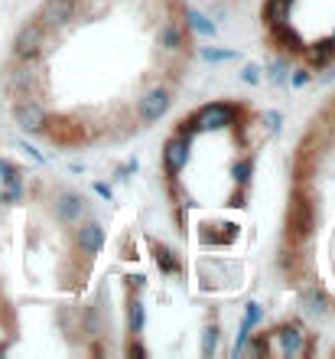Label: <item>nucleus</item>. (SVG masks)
<instances>
[{"label":"nucleus","mask_w":335,"mask_h":359,"mask_svg":"<svg viewBox=\"0 0 335 359\" xmlns=\"http://www.w3.org/2000/svg\"><path fill=\"white\" fill-rule=\"evenodd\" d=\"M299 304H303L309 313H326L329 311V297L322 291H316V287H306V291L299 294Z\"/></svg>","instance_id":"dca6fc26"},{"label":"nucleus","mask_w":335,"mask_h":359,"mask_svg":"<svg viewBox=\"0 0 335 359\" xmlns=\"http://www.w3.org/2000/svg\"><path fill=\"white\" fill-rule=\"evenodd\" d=\"M332 39H335V33H332Z\"/></svg>","instance_id":"a878e982"},{"label":"nucleus","mask_w":335,"mask_h":359,"mask_svg":"<svg viewBox=\"0 0 335 359\" xmlns=\"http://www.w3.org/2000/svg\"><path fill=\"white\" fill-rule=\"evenodd\" d=\"M270 79L273 82H287V62L280 59V62H270Z\"/></svg>","instance_id":"4be33fe9"},{"label":"nucleus","mask_w":335,"mask_h":359,"mask_svg":"<svg viewBox=\"0 0 335 359\" xmlns=\"http://www.w3.org/2000/svg\"><path fill=\"white\" fill-rule=\"evenodd\" d=\"M75 10H78V0H43V7L36 10V20L46 29H62L75 17Z\"/></svg>","instance_id":"423d86ee"},{"label":"nucleus","mask_w":335,"mask_h":359,"mask_svg":"<svg viewBox=\"0 0 335 359\" xmlns=\"http://www.w3.org/2000/svg\"><path fill=\"white\" fill-rule=\"evenodd\" d=\"M270 36H273V43H277L283 53H293V56H303V49H306L303 36H299L290 23H277V27H270Z\"/></svg>","instance_id":"f8f14e48"},{"label":"nucleus","mask_w":335,"mask_h":359,"mask_svg":"<svg viewBox=\"0 0 335 359\" xmlns=\"http://www.w3.org/2000/svg\"><path fill=\"white\" fill-rule=\"evenodd\" d=\"M13 170H20L17 163H10V161H3V157H0V183H3V180H7Z\"/></svg>","instance_id":"393cba45"},{"label":"nucleus","mask_w":335,"mask_h":359,"mask_svg":"<svg viewBox=\"0 0 335 359\" xmlns=\"http://www.w3.org/2000/svg\"><path fill=\"white\" fill-rule=\"evenodd\" d=\"M75 242L82 248V255H98L104 248V226L98 219H88V222H82V229L75 232Z\"/></svg>","instance_id":"1a4fd4ad"},{"label":"nucleus","mask_w":335,"mask_h":359,"mask_svg":"<svg viewBox=\"0 0 335 359\" xmlns=\"http://www.w3.org/2000/svg\"><path fill=\"white\" fill-rule=\"evenodd\" d=\"M189 161V134L173 131L163 144V167H166V177H176Z\"/></svg>","instance_id":"0eeeda50"},{"label":"nucleus","mask_w":335,"mask_h":359,"mask_svg":"<svg viewBox=\"0 0 335 359\" xmlns=\"http://www.w3.org/2000/svg\"><path fill=\"white\" fill-rule=\"evenodd\" d=\"M143 330V304L134 297L131 301V333H140Z\"/></svg>","instance_id":"aec40b11"},{"label":"nucleus","mask_w":335,"mask_h":359,"mask_svg":"<svg viewBox=\"0 0 335 359\" xmlns=\"http://www.w3.org/2000/svg\"><path fill=\"white\" fill-rule=\"evenodd\" d=\"M290 4H293V0H267V7H264V20H267V27L290 23Z\"/></svg>","instance_id":"2eb2a0df"},{"label":"nucleus","mask_w":335,"mask_h":359,"mask_svg":"<svg viewBox=\"0 0 335 359\" xmlns=\"http://www.w3.org/2000/svg\"><path fill=\"white\" fill-rule=\"evenodd\" d=\"M56 212H59L62 222H75V219L85 212V199L78 196V193H62V196H59Z\"/></svg>","instance_id":"ddd939ff"},{"label":"nucleus","mask_w":335,"mask_h":359,"mask_svg":"<svg viewBox=\"0 0 335 359\" xmlns=\"http://www.w3.org/2000/svg\"><path fill=\"white\" fill-rule=\"evenodd\" d=\"M10 114H13V121H17L20 131H27V134H39L46 128V111H43V104L33 102L29 95H23V98H17V102L10 104Z\"/></svg>","instance_id":"20e7f679"},{"label":"nucleus","mask_w":335,"mask_h":359,"mask_svg":"<svg viewBox=\"0 0 335 359\" xmlns=\"http://www.w3.org/2000/svg\"><path fill=\"white\" fill-rule=\"evenodd\" d=\"M234 114H238V108L228 102H212L205 104V108H199L192 118L199 121V128H205V131H215V128H224V124L234 121Z\"/></svg>","instance_id":"6e6552de"},{"label":"nucleus","mask_w":335,"mask_h":359,"mask_svg":"<svg viewBox=\"0 0 335 359\" xmlns=\"http://www.w3.org/2000/svg\"><path fill=\"white\" fill-rule=\"evenodd\" d=\"M186 17H189V27L196 29V33H202V36H215V27L202 17V13H199V10H189Z\"/></svg>","instance_id":"a211bd4d"},{"label":"nucleus","mask_w":335,"mask_h":359,"mask_svg":"<svg viewBox=\"0 0 335 359\" xmlns=\"http://www.w3.org/2000/svg\"><path fill=\"white\" fill-rule=\"evenodd\" d=\"M3 86H7L10 98H23V95H33L39 86V69L33 66V59H27V62H20V66H13L7 72V79H3Z\"/></svg>","instance_id":"39448f33"},{"label":"nucleus","mask_w":335,"mask_h":359,"mask_svg":"<svg viewBox=\"0 0 335 359\" xmlns=\"http://www.w3.org/2000/svg\"><path fill=\"white\" fill-rule=\"evenodd\" d=\"M273 337L280 340V350L287 353V356H299V353H306V330L299 327V323H283L273 330Z\"/></svg>","instance_id":"9d476101"},{"label":"nucleus","mask_w":335,"mask_h":359,"mask_svg":"<svg viewBox=\"0 0 335 359\" xmlns=\"http://www.w3.org/2000/svg\"><path fill=\"white\" fill-rule=\"evenodd\" d=\"M153 252H157V265H159V271L163 274H179V262H176V255H173V252H169V248H163V245H157V242H153Z\"/></svg>","instance_id":"f3484780"},{"label":"nucleus","mask_w":335,"mask_h":359,"mask_svg":"<svg viewBox=\"0 0 335 359\" xmlns=\"http://www.w3.org/2000/svg\"><path fill=\"white\" fill-rule=\"evenodd\" d=\"M309 82H313V69H309V66L293 69V76H290V86H293V88H303V86H309Z\"/></svg>","instance_id":"6ab92c4d"},{"label":"nucleus","mask_w":335,"mask_h":359,"mask_svg":"<svg viewBox=\"0 0 335 359\" xmlns=\"http://www.w3.org/2000/svg\"><path fill=\"white\" fill-rule=\"evenodd\" d=\"M169 104H173V92L166 86H157V88H147V95L137 102V118L140 124H157L163 114L169 111Z\"/></svg>","instance_id":"7ed1b4c3"},{"label":"nucleus","mask_w":335,"mask_h":359,"mask_svg":"<svg viewBox=\"0 0 335 359\" xmlns=\"http://www.w3.org/2000/svg\"><path fill=\"white\" fill-rule=\"evenodd\" d=\"M313 226H316V209H313V203L293 196V203H290V209H287V238L290 242H303V238L313 232Z\"/></svg>","instance_id":"f257e3e1"},{"label":"nucleus","mask_w":335,"mask_h":359,"mask_svg":"<svg viewBox=\"0 0 335 359\" xmlns=\"http://www.w3.org/2000/svg\"><path fill=\"white\" fill-rule=\"evenodd\" d=\"M46 33L49 29L39 23V20H33V23H27V27L20 29L17 36H13V59L17 62H27V59H36L39 53H43V43H46Z\"/></svg>","instance_id":"f03ea898"},{"label":"nucleus","mask_w":335,"mask_h":359,"mask_svg":"<svg viewBox=\"0 0 335 359\" xmlns=\"http://www.w3.org/2000/svg\"><path fill=\"white\" fill-rule=\"evenodd\" d=\"M157 43H159L163 53H183V49L189 46V36H186V29H183V23L166 20V23L159 27V33H157Z\"/></svg>","instance_id":"9b49d317"},{"label":"nucleus","mask_w":335,"mask_h":359,"mask_svg":"<svg viewBox=\"0 0 335 359\" xmlns=\"http://www.w3.org/2000/svg\"><path fill=\"white\" fill-rule=\"evenodd\" d=\"M303 53L309 56V62H313V66L322 69V66H329V62L335 59V39H322V43H316V46H306Z\"/></svg>","instance_id":"4468645a"},{"label":"nucleus","mask_w":335,"mask_h":359,"mask_svg":"<svg viewBox=\"0 0 335 359\" xmlns=\"http://www.w3.org/2000/svg\"><path fill=\"white\" fill-rule=\"evenodd\" d=\"M215 340H218V327L212 323V327H205V343H202L205 356H212V353H215Z\"/></svg>","instance_id":"412c9836"},{"label":"nucleus","mask_w":335,"mask_h":359,"mask_svg":"<svg viewBox=\"0 0 335 359\" xmlns=\"http://www.w3.org/2000/svg\"><path fill=\"white\" fill-rule=\"evenodd\" d=\"M205 59H212V62H222V59H234V53H228V49H202Z\"/></svg>","instance_id":"5701e85b"},{"label":"nucleus","mask_w":335,"mask_h":359,"mask_svg":"<svg viewBox=\"0 0 335 359\" xmlns=\"http://www.w3.org/2000/svg\"><path fill=\"white\" fill-rule=\"evenodd\" d=\"M241 79L254 86V82H261V69H257V66H244L241 69Z\"/></svg>","instance_id":"b1692460"}]
</instances>
